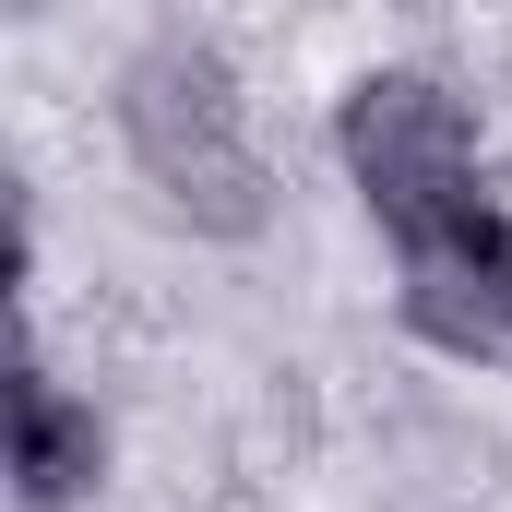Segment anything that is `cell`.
<instances>
[{
	"label": "cell",
	"mask_w": 512,
	"mask_h": 512,
	"mask_svg": "<svg viewBox=\"0 0 512 512\" xmlns=\"http://www.w3.org/2000/svg\"><path fill=\"white\" fill-rule=\"evenodd\" d=\"M96 465H108L96 405H72V393L24 358V370H12V477H24V501H36V512L84 501V489H96Z\"/></svg>",
	"instance_id": "obj_4"
},
{
	"label": "cell",
	"mask_w": 512,
	"mask_h": 512,
	"mask_svg": "<svg viewBox=\"0 0 512 512\" xmlns=\"http://www.w3.org/2000/svg\"><path fill=\"white\" fill-rule=\"evenodd\" d=\"M334 143H346L358 203L382 215L393 239H429L441 215L477 203V120H465L429 72H370V84L346 96Z\"/></svg>",
	"instance_id": "obj_2"
},
{
	"label": "cell",
	"mask_w": 512,
	"mask_h": 512,
	"mask_svg": "<svg viewBox=\"0 0 512 512\" xmlns=\"http://www.w3.org/2000/svg\"><path fill=\"white\" fill-rule=\"evenodd\" d=\"M120 131H131V167L155 179V203L203 239H251L274 215L262 191V155L239 131V84L215 48H143L120 84Z\"/></svg>",
	"instance_id": "obj_1"
},
{
	"label": "cell",
	"mask_w": 512,
	"mask_h": 512,
	"mask_svg": "<svg viewBox=\"0 0 512 512\" xmlns=\"http://www.w3.org/2000/svg\"><path fill=\"white\" fill-rule=\"evenodd\" d=\"M405 322L453 358H512V215L465 203L405 239Z\"/></svg>",
	"instance_id": "obj_3"
}]
</instances>
